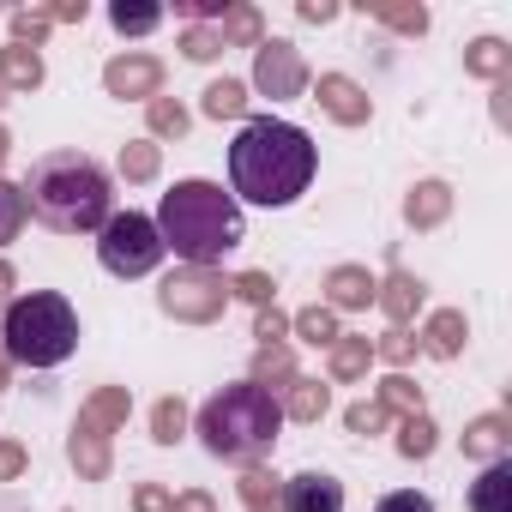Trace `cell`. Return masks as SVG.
Wrapping results in <instances>:
<instances>
[{"label": "cell", "mask_w": 512, "mask_h": 512, "mask_svg": "<svg viewBox=\"0 0 512 512\" xmlns=\"http://www.w3.org/2000/svg\"><path fill=\"white\" fill-rule=\"evenodd\" d=\"M314 139L290 121H272V115H253L235 145H229V181H235V205L253 199V205H296L314 181Z\"/></svg>", "instance_id": "cell-1"}, {"label": "cell", "mask_w": 512, "mask_h": 512, "mask_svg": "<svg viewBox=\"0 0 512 512\" xmlns=\"http://www.w3.org/2000/svg\"><path fill=\"white\" fill-rule=\"evenodd\" d=\"M157 235H163V253L175 247L187 266H211L223 253H235L247 241V223H241V205L235 193H223L217 181H175L157 205Z\"/></svg>", "instance_id": "cell-2"}, {"label": "cell", "mask_w": 512, "mask_h": 512, "mask_svg": "<svg viewBox=\"0 0 512 512\" xmlns=\"http://www.w3.org/2000/svg\"><path fill=\"white\" fill-rule=\"evenodd\" d=\"M19 193H25L31 217H43V223L61 229V235L103 229V223H109V205H115L103 163L85 157V151H49V157H37Z\"/></svg>", "instance_id": "cell-3"}, {"label": "cell", "mask_w": 512, "mask_h": 512, "mask_svg": "<svg viewBox=\"0 0 512 512\" xmlns=\"http://www.w3.org/2000/svg\"><path fill=\"white\" fill-rule=\"evenodd\" d=\"M199 440L211 458H235V464H253V458H266L278 446V428H284V404L278 392L266 386H253V380H235L223 386L217 398H205L199 410Z\"/></svg>", "instance_id": "cell-4"}, {"label": "cell", "mask_w": 512, "mask_h": 512, "mask_svg": "<svg viewBox=\"0 0 512 512\" xmlns=\"http://www.w3.org/2000/svg\"><path fill=\"white\" fill-rule=\"evenodd\" d=\"M0 344H7V362H19V368H61L79 350V314L55 290L13 296L7 320H0Z\"/></svg>", "instance_id": "cell-5"}, {"label": "cell", "mask_w": 512, "mask_h": 512, "mask_svg": "<svg viewBox=\"0 0 512 512\" xmlns=\"http://www.w3.org/2000/svg\"><path fill=\"white\" fill-rule=\"evenodd\" d=\"M97 260L115 278H145L163 260V235L145 211H109V223L97 229Z\"/></svg>", "instance_id": "cell-6"}, {"label": "cell", "mask_w": 512, "mask_h": 512, "mask_svg": "<svg viewBox=\"0 0 512 512\" xmlns=\"http://www.w3.org/2000/svg\"><path fill=\"white\" fill-rule=\"evenodd\" d=\"M157 308H163L169 320L211 326V320L229 308V278H217L211 266H187V272H175V278L157 290Z\"/></svg>", "instance_id": "cell-7"}, {"label": "cell", "mask_w": 512, "mask_h": 512, "mask_svg": "<svg viewBox=\"0 0 512 512\" xmlns=\"http://www.w3.org/2000/svg\"><path fill=\"white\" fill-rule=\"evenodd\" d=\"M253 91L260 97H272V103H290V97H302L308 91V61L296 55V43H260L253 49Z\"/></svg>", "instance_id": "cell-8"}, {"label": "cell", "mask_w": 512, "mask_h": 512, "mask_svg": "<svg viewBox=\"0 0 512 512\" xmlns=\"http://www.w3.org/2000/svg\"><path fill=\"white\" fill-rule=\"evenodd\" d=\"M103 85H109V97L151 103V97H163V61L157 55H115L103 67Z\"/></svg>", "instance_id": "cell-9"}, {"label": "cell", "mask_w": 512, "mask_h": 512, "mask_svg": "<svg viewBox=\"0 0 512 512\" xmlns=\"http://www.w3.org/2000/svg\"><path fill=\"white\" fill-rule=\"evenodd\" d=\"M278 506L284 512H344V482L326 470H302L278 488Z\"/></svg>", "instance_id": "cell-10"}, {"label": "cell", "mask_w": 512, "mask_h": 512, "mask_svg": "<svg viewBox=\"0 0 512 512\" xmlns=\"http://www.w3.org/2000/svg\"><path fill=\"white\" fill-rule=\"evenodd\" d=\"M332 121H344V127H368V115H374V103H368V91L356 85V79H344V73H320V97H314Z\"/></svg>", "instance_id": "cell-11"}, {"label": "cell", "mask_w": 512, "mask_h": 512, "mask_svg": "<svg viewBox=\"0 0 512 512\" xmlns=\"http://www.w3.org/2000/svg\"><path fill=\"white\" fill-rule=\"evenodd\" d=\"M127 410H133L127 386H103V392H91V398H85V410H79V428H73V434L109 440V434H115V428L127 422Z\"/></svg>", "instance_id": "cell-12"}, {"label": "cell", "mask_w": 512, "mask_h": 512, "mask_svg": "<svg viewBox=\"0 0 512 512\" xmlns=\"http://www.w3.org/2000/svg\"><path fill=\"white\" fill-rule=\"evenodd\" d=\"M374 290H380V284H374L362 266H332V272H326V308H332V314H338V308H368Z\"/></svg>", "instance_id": "cell-13"}, {"label": "cell", "mask_w": 512, "mask_h": 512, "mask_svg": "<svg viewBox=\"0 0 512 512\" xmlns=\"http://www.w3.org/2000/svg\"><path fill=\"white\" fill-rule=\"evenodd\" d=\"M374 302H380V314H386V320L404 332V326L416 320V308H422V284H416L410 272H392V278L374 290Z\"/></svg>", "instance_id": "cell-14"}, {"label": "cell", "mask_w": 512, "mask_h": 512, "mask_svg": "<svg viewBox=\"0 0 512 512\" xmlns=\"http://www.w3.org/2000/svg\"><path fill=\"white\" fill-rule=\"evenodd\" d=\"M470 512H512V458H494L470 482Z\"/></svg>", "instance_id": "cell-15"}, {"label": "cell", "mask_w": 512, "mask_h": 512, "mask_svg": "<svg viewBox=\"0 0 512 512\" xmlns=\"http://www.w3.org/2000/svg\"><path fill=\"white\" fill-rule=\"evenodd\" d=\"M446 211H452V187H446V181H422V187H410V199H404L410 229H434V223H446Z\"/></svg>", "instance_id": "cell-16"}, {"label": "cell", "mask_w": 512, "mask_h": 512, "mask_svg": "<svg viewBox=\"0 0 512 512\" xmlns=\"http://www.w3.org/2000/svg\"><path fill=\"white\" fill-rule=\"evenodd\" d=\"M428 356H440V362H452L458 350H464V314L458 308H440V314H428V326H422V338H416Z\"/></svg>", "instance_id": "cell-17"}, {"label": "cell", "mask_w": 512, "mask_h": 512, "mask_svg": "<svg viewBox=\"0 0 512 512\" xmlns=\"http://www.w3.org/2000/svg\"><path fill=\"white\" fill-rule=\"evenodd\" d=\"M464 67H470L476 79H488V85H506V79H512V49H506L500 37H476V43L464 49Z\"/></svg>", "instance_id": "cell-18"}, {"label": "cell", "mask_w": 512, "mask_h": 512, "mask_svg": "<svg viewBox=\"0 0 512 512\" xmlns=\"http://www.w3.org/2000/svg\"><path fill=\"white\" fill-rule=\"evenodd\" d=\"M211 31L223 37V49H260L266 43V25H260V13H253V7H223V19Z\"/></svg>", "instance_id": "cell-19"}, {"label": "cell", "mask_w": 512, "mask_h": 512, "mask_svg": "<svg viewBox=\"0 0 512 512\" xmlns=\"http://www.w3.org/2000/svg\"><path fill=\"white\" fill-rule=\"evenodd\" d=\"M278 404H284V416H290V422H320V416H326V404H332V392H326L320 380H302V374H296V380L284 386V398H278Z\"/></svg>", "instance_id": "cell-20"}, {"label": "cell", "mask_w": 512, "mask_h": 512, "mask_svg": "<svg viewBox=\"0 0 512 512\" xmlns=\"http://www.w3.org/2000/svg\"><path fill=\"white\" fill-rule=\"evenodd\" d=\"M506 440H512L506 434V416H476L464 428V458H488L494 464V458H506Z\"/></svg>", "instance_id": "cell-21"}, {"label": "cell", "mask_w": 512, "mask_h": 512, "mask_svg": "<svg viewBox=\"0 0 512 512\" xmlns=\"http://www.w3.org/2000/svg\"><path fill=\"white\" fill-rule=\"evenodd\" d=\"M0 85L7 91H37L43 85V55L37 49H0Z\"/></svg>", "instance_id": "cell-22"}, {"label": "cell", "mask_w": 512, "mask_h": 512, "mask_svg": "<svg viewBox=\"0 0 512 512\" xmlns=\"http://www.w3.org/2000/svg\"><path fill=\"white\" fill-rule=\"evenodd\" d=\"M296 380V356H290V344H260V362H253V386H290Z\"/></svg>", "instance_id": "cell-23"}, {"label": "cell", "mask_w": 512, "mask_h": 512, "mask_svg": "<svg viewBox=\"0 0 512 512\" xmlns=\"http://www.w3.org/2000/svg\"><path fill=\"white\" fill-rule=\"evenodd\" d=\"M374 362V338H338L332 344V380H362Z\"/></svg>", "instance_id": "cell-24"}, {"label": "cell", "mask_w": 512, "mask_h": 512, "mask_svg": "<svg viewBox=\"0 0 512 512\" xmlns=\"http://www.w3.org/2000/svg\"><path fill=\"white\" fill-rule=\"evenodd\" d=\"M278 476L272 470H260V464H247V476H241V500H247V512H284L278 506Z\"/></svg>", "instance_id": "cell-25"}, {"label": "cell", "mask_w": 512, "mask_h": 512, "mask_svg": "<svg viewBox=\"0 0 512 512\" xmlns=\"http://www.w3.org/2000/svg\"><path fill=\"white\" fill-rule=\"evenodd\" d=\"M211 121H235V115H247V85H235V79H217V85H205V103H199Z\"/></svg>", "instance_id": "cell-26"}, {"label": "cell", "mask_w": 512, "mask_h": 512, "mask_svg": "<svg viewBox=\"0 0 512 512\" xmlns=\"http://www.w3.org/2000/svg\"><path fill=\"white\" fill-rule=\"evenodd\" d=\"M386 416H422V386H410L404 374H386L380 380V398H374Z\"/></svg>", "instance_id": "cell-27"}, {"label": "cell", "mask_w": 512, "mask_h": 512, "mask_svg": "<svg viewBox=\"0 0 512 512\" xmlns=\"http://www.w3.org/2000/svg\"><path fill=\"white\" fill-rule=\"evenodd\" d=\"M181 434H187V404L181 398H157L151 404V440L157 446H175Z\"/></svg>", "instance_id": "cell-28"}, {"label": "cell", "mask_w": 512, "mask_h": 512, "mask_svg": "<svg viewBox=\"0 0 512 512\" xmlns=\"http://www.w3.org/2000/svg\"><path fill=\"white\" fill-rule=\"evenodd\" d=\"M145 121H151V133H157V139H181L193 115H187L175 97H151V103H145Z\"/></svg>", "instance_id": "cell-29"}, {"label": "cell", "mask_w": 512, "mask_h": 512, "mask_svg": "<svg viewBox=\"0 0 512 512\" xmlns=\"http://www.w3.org/2000/svg\"><path fill=\"white\" fill-rule=\"evenodd\" d=\"M290 326H296V332H302L308 344H326V350H332V344L344 338V332H338V314H332L326 302H320V308H302V314H296Z\"/></svg>", "instance_id": "cell-30"}, {"label": "cell", "mask_w": 512, "mask_h": 512, "mask_svg": "<svg viewBox=\"0 0 512 512\" xmlns=\"http://www.w3.org/2000/svg\"><path fill=\"white\" fill-rule=\"evenodd\" d=\"M109 25H115L121 37H145V31L163 25V7H127V0H115V7H109Z\"/></svg>", "instance_id": "cell-31"}, {"label": "cell", "mask_w": 512, "mask_h": 512, "mask_svg": "<svg viewBox=\"0 0 512 512\" xmlns=\"http://www.w3.org/2000/svg\"><path fill=\"white\" fill-rule=\"evenodd\" d=\"M73 464H79V476H91V482H103L109 476V440H91V434H73Z\"/></svg>", "instance_id": "cell-32"}, {"label": "cell", "mask_w": 512, "mask_h": 512, "mask_svg": "<svg viewBox=\"0 0 512 512\" xmlns=\"http://www.w3.org/2000/svg\"><path fill=\"white\" fill-rule=\"evenodd\" d=\"M25 217H31V205H25V193H19L13 181H0V247H7V241H19V229H25Z\"/></svg>", "instance_id": "cell-33"}, {"label": "cell", "mask_w": 512, "mask_h": 512, "mask_svg": "<svg viewBox=\"0 0 512 512\" xmlns=\"http://www.w3.org/2000/svg\"><path fill=\"white\" fill-rule=\"evenodd\" d=\"M157 163H163V157H157V145H151V139L121 145V175H127V181H151V175H157Z\"/></svg>", "instance_id": "cell-34"}, {"label": "cell", "mask_w": 512, "mask_h": 512, "mask_svg": "<svg viewBox=\"0 0 512 512\" xmlns=\"http://www.w3.org/2000/svg\"><path fill=\"white\" fill-rule=\"evenodd\" d=\"M380 25H392V31H404V37H422L428 31V7H386V0H380V7H368Z\"/></svg>", "instance_id": "cell-35"}, {"label": "cell", "mask_w": 512, "mask_h": 512, "mask_svg": "<svg viewBox=\"0 0 512 512\" xmlns=\"http://www.w3.org/2000/svg\"><path fill=\"white\" fill-rule=\"evenodd\" d=\"M398 452H404V458H428V452H434V422H428V416H404Z\"/></svg>", "instance_id": "cell-36"}, {"label": "cell", "mask_w": 512, "mask_h": 512, "mask_svg": "<svg viewBox=\"0 0 512 512\" xmlns=\"http://www.w3.org/2000/svg\"><path fill=\"white\" fill-rule=\"evenodd\" d=\"M181 55H187V61H217V55H223V37H217L211 25H187V31H181Z\"/></svg>", "instance_id": "cell-37"}, {"label": "cell", "mask_w": 512, "mask_h": 512, "mask_svg": "<svg viewBox=\"0 0 512 512\" xmlns=\"http://www.w3.org/2000/svg\"><path fill=\"white\" fill-rule=\"evenodd\" d=\"M229 296H241V302H253V308H272V278L266 272H241V278H229Z\"/></svg>", "instance_id": "cell-38"}, {"label": "cell", "mask_w": 512, "mask_h": 512, "mask_svg": "<svg viewBox=\"0 0 512 512\" xmlns=\"http://www.w3.org/2000/svg\"><path fill=\"white\" fill-rule=\"evenodd\" d=\"M49 37V7H31V13H13V43L19 49H37Z\"/></svg>", "instance_id": "cell-39"}, {"label": "cell", "mask_w": 512, "mask_h": 512, "mask_svg": "<svg viewBox=\"0 0 512 512\" xmlns=\"http://www.w3.org/2000/svg\"><path fill=\"white\" fill-rule=\"evenodd\" d=\"M344 422H350V434H380V428H386V410L368 398V404H350V410H344Z\"/></svg>", "instance_id": "cell-40"}, {"label": "cell", "mask_w": 512, "mask_h": 512, "mask_svg": "<svg viewBox=\"0 0 512 512\" xmlns=\"http://www.w3.org/2000/svg\"><path fill=\"white\" fill-rule=\"evenodd\" d=\"M133 512H175V494L157 488V482H139L133 488Z\"/></svg>", "instance_id": "cell-41"}, {"label": "cell", "mask_w": 512, "mask_h": 512, "mask_svg": "<svg viewBox=\"0 0 512 512\" xmlns=\"http://www.w3.org/2000/svg\"><path fill=\"white\" fill-rule=\"evenodd\" d=\"M374 356H386V362H410V356H416V338H410V332H398V326H392V332H386V338H380V344H374Z\"/></svg>", "instance_id": "cell-42"}, {"label": "cell", "mask_w": 512, "mask_h": 512, "mask_svg": "<svg viewBox=\"0 0 512 512\" xmlns=\"http://www.w3.org/2000/svg\"><path fill=\"white\" fill-rule=\"evenodd\" d=\"M374 512H434V500H428V494H416V488H398V494H386Z\"/></svg>", "instance_id": "cell-43"}, {"label": "cell", "mask_w": 512, "mask_h": 512, "mask_svg": "<svg viewBox=\"0 0 512 512\" xmlns=\"http://www.w3.org/2000/svg\"><path fill=\"white\" fill-rule=\"evenodd\" d=\"M284 332H290V320H284L278 308H260V320H253V338H260V344H284Z\"/></svg>", "instance_id": "cell-44"}, {"label": "cell", "mask_w": 512, "mask_h": 512, "mask_svg": "<svg viewBox=\"0 0 512 512\" xmlns=\"http://www.w3.org/2000/svg\"><path fill=\"white\" fill-rule=\"evenodd\" d=\"M13 476H25V446L0 440V482H13Z\"/></svg>", "instance_id": "cell-45"}, {"label": "cell", "mask_w": 512, "mask_h": 512, "mask_svg": "<svg viewBox=\"0 0 512 512\" xmlns=\"http://www.w3.org/2000/svg\"><path fill=\"white\" fill-rule=\"evenodd\" d=\"M308 25H326V19H338V0H302V7H296Z\"/></svg>", "instance_id": "cell-46"}, {"label": "cell", "mask_w": 512, "mask_h": 512, "mask_svg": "<svg viewBox=\"0 0 512 512\" xmlns=\"http://www.w3.org/2000/svg\"><path fill=\"white\" fill-rule=\"evenodd\" d=\"M49 25H85V0H61V7H49Z\"/></svg>", "instance_id": "cell-47"}, {"label": "cell", "mask_w": 512, "mask_h": 512, "mask_svg": "<svg viewBox=\"0 0 512 512\" xmlns=\"http://www.w3.org/2000/svg\"><path fill=\"white\" fill-rule=\"evenodd\" d=\"M175 512H217V500L199 494V488H187V494H175Z\"/></svg>", "instance_id": "cell-48"}, {"label": "cell", "mask_w": 512, "mask_h": 512, "mask_svg": "<svg viewBox=\"0 0 512 512\" xmlns=\"http://www.w3.org/2000/svg\"><path fill=\"white\" fill-rule=\"evenodd\" d=\"M13 284H19V272H13L7 260H0V302H13Z\"/></svg>", "instance_id": "cell-49"}, {"label": "cell", "mask_w": 512, "mask_h": 512, "mask_svg": "<svg viewBox=\"0 0 512 512\" xmlns=\"http://www.w3.org/2000/svg\"><path fill=\"white\" fill-rule=\"evenodd\" d=\"M7 151H13V139H7V127H0V163H7Z\"/></svg>", "instance_id": "cell-50"}, {"label": "cell", "mask_w": 512, "mask_h": 512, "mask_svg": "<svg viewBox=\"0 0 512 512\" xmlns=\"http://www.w3.org/2000/svg\"><path fill=\"white\" fill-rule=\"evenodd\" d=\"M0 103H7V85H0Z\"/></svg>", "instance_id": "cell-51"}]
</instances>
